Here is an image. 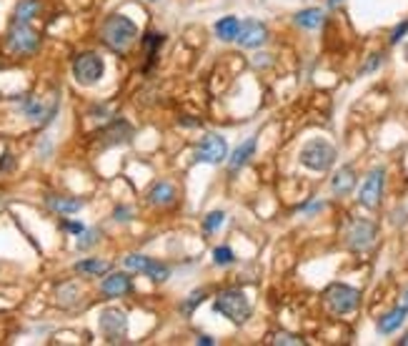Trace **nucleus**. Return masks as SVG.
<instances>
[{"label": "nucleus", "instance_id": "1", "mask_svg": "<svg viewBox=\"0 0 408 346\" xmlns=\"http://www.w3.org/2000/svg\"><path fill=\"white\" fill-rule=\"evenodd\" d=\"M136 38H138V25H136L131 18H125V15L120 13H113L103 21L101 40L103 45L110 48L113 53L131 51V45L136 43Z\"/></svg>", "mask_w": 408, "mask_h": 346}, {"label": "nucleus", "instance_id": "2", "mask_svg": "<svg viewBox=\"0 0 408 346\" xmlns=\"http://www.w3.org/2000/svg\"><path fill=\"white\" fill-rule=\"evenodd\" d=\"M213 311L220 314V317H226L231 324L235 326H243L251 319V301H248V296L243 294L241 288H226V291H220L216 296V301H213Z\"/></svg>", "mask_w": 408, "mask_h": 346}, {"label": "nucleus", "instance_id": "3", "mask_svg": "<svg viewBox=\"0 0 408 346\" xmlns=\"http://www.w3.org/2000/svg\"><path fill=\"white\" fill-rule=\"evenodd\" d=\"M335 156H338V151H335L333 143H328V140L323 138H314L301 148L298 161L301 166H306L308 171L323 173V171H328L335 163Z\"/></svg>", "mask_w": 408, "mask_h": 346}, {"label": "nucleus", "instance_id": "4", "mask_svg": "<svg viewBox=\"0 0 408 346\" xmlns=\"http://www.w3.org/2000/svg\"><path fill=\"white\" fill-rule=\"evenodd\" d=\"M323 301L333 314L338 317H346V314H353V311L361 306V291L348 284H328L326 291H323Z\"/></svg>", "mask_w": 408, "mask_h": 346}, {"label": "nucleus", "instance_id": "5", "mask_svg": "<svg viewBox=\"0 0 408 346\" xmlns=\"http://www.w3.org/2000/svg\"><path fill=\"white\" fill-rule=\"evenodd\" d=\"M40 45V36L28 23H13L5 36V51L13 55H33Z\"/></svg>", "mask_w": 408, "mask_h": 346}, {"label": "nucleus", "instance_id": "6", "mask_svg": "<svg viewBox=\"0 0 408 346\" xmlns=\"http://www.w3.org/2000/svg\"><path fill=\"white\" fill-rule=\"evenodd\" d=\"M376 236H379V226L368 219H350L348 226H346V246L350 251H368L376 243Z\"/></svg>", "mask_w": 408, "mask_h": 346}, {"label": "nucleus", "instance_id": "7", "mask_svg": "<svg viewBox=\"0 0 408 346\" xmlns=\"http://www.w3.org/2000/svg\"><path fill=\"white\" fill-rule=\"evenodd\" d=\"M105 73V63L98 53L93 51H86V53H78L73 60V78L81 86H93L98 83Z\"/></svg>", "mask_w": 408, "mask_h": 346}, {"label": "nucleus", "instance_id": "8", "mask_svg": "<svg viewBox=\"0 0 408 346\" xmlns=\"http://www.w3.org/2000/svg\"><path fill=\"white\" fill-rule=\"evenodd\" d=\"M383 186H386V169L383 166H376V169L366 176L361 191H358V203L364 208H379L381 199H383Z\"/></svg>", "mask_w": 408, "mask_h": 346}, {"label": "nucleus", "instance_id": "9", "mask_svg": "<svg viewBox=\"0 0 408 346\" xmlns=\"http://www.w3.org/2000/svg\"><path fill=\"white\" fill-rule=\"evenodd\" d=\"M58 111V98L55 96H28L23 101V116L30 123L45 125Z\"/></svg>", "mask_w": 408, "mask_h": 346}, {"label": "nucleus", "instance_id": "10", "mask_svg": "<svg viewBox=\"0 0 408 346\" xmlns=\"http://www.w3.org/2000/svg\"><path fill=\"white\" fill-rule=\"evenodd\" d=\"M228 158V143L223 136L218 133H211V136H205L201 138L196 148V161L201 163H208V166H218Z\"/></svg>", "mask_w": 408, "mask_h": 346}, {"label": "nucleus", "instance_id": "11", "mask_svg": "<svg viewBox=\"0 0 408 346\" xmlns=\"http://www.w3.org/2000/svg\"><path fill=\"white\" fill-rule=\"evenodd\" d=\"M101 332L113 344H120L128 334V319L120 309H105L101 314Z\"/></svg>", "mask_w": 408, "mask_h": 346}, {"label": "nucleus", "instance_id": "12", "mask_svg": "<svg viewBox=\"0 0 408 346\" xmlns=\"http://www.w3.org/2000/svg\"><path fill=\"white\" fill-rule=\"evenodd\" d=\"M235 40H238L241 48H261L268 40V28L261 21H246L241 23V30H238Z\"/></svg>", "mask_w": 408, "mask_h": 346}, {"label": "nucleus", "instance_id": "13", "mask_svg": "<svg viewBox=\"0 0 408 346\" xmlns=\"http://www.w3.org/2000/svg\"><path fill=\"white\" fill-rule=\"evenodd\" d=\"M101 291L105 296H110V299H116V296H125L133 291V279L128 276V273H108L105 279L101 281Z\"/></svg>", "mask_w": 408, "mask_h": 346}, {"label": "nucleus", "instance_id": "14", "mask_svg": "<svg viewBox=\"0 0 408 346\" xmlns=\"http://www.w3.org/2000/svg\"><path fill=\"white\" fill-rule=\"evenodd\" d=\"M131 136H133V128L125 123L123 118L110 121V123L101 131V138H105L103 140V146H120V143H125V140H131Z\"/></svg>", "mask_w": 408, "mask_h": 346}, {"label": "nucleus", "instance_id": "15", "mask_svg": "<svg viewBox=\"0 0 408 346\" xmlns=\"http://www.w3.org/2000/svg\"><path fill=\"white\" fill-rule=\"evenodd\" d=\"M356 184V169L353 166H341L331 178V191H333V196H348V193H353Z\"/></svg>", "mask_w": 408, "mask_h": 346}, {"label": "nucleus", "instance_id": "16", "mask_svg": "<svg viewBox=\"0 0 408 346\" xmlns=\"http://www.w3.org/2000/svg\"><path fill=\"white\" fill-rule=\"evenodd\" d=\"M408 317V304H403V306H396V309H391L388 314H383V317L376 321V329H379V334H383V336H388V334L398 332L403 326V321H406Z\"/></svg>", "mask_w": 408, "mask_h": 346}, {"label": "nucleus", "instance_id": "17", "mask_svg": "<svg viewBox=\"0 0 408 346\" xmlns=\"http://www.w3.org/2000/svg\"><path fill=\"white\" fill-rule=\"evenodd\" d=\"M175 186L168 184V181H158L155 186H151V191H148V201L153 203V206H170L175 201Z\"/></svg>", "mask_w": 408, "mask_h": 346}, {"label": "nucleus", "instance_id": "18", "mask_svg": "<svg viewBox=\"0 0 408 346\" xmlns=\"http://www.w3.org/2000/svg\"><path fill=\"white\" fill-rule=\"evenodd\" d=\"M255 146H258V140H255V136H253V138H248L246 143H241V146L235 148L233 156H231V161H228V166H231V173H233V171H238V169H243V166H246V163L253 158Z\"/></svg>", "mask_w": 408, "mask_h": 346}, {"label": "nucleus", "instance_id": "19", "mask_svg": "<svg viewBox=\"0 0 408 346\" xmlns=\"http://www.w3.org/2000/svg\"><path fill=\"white\" fill-rule=\"evenodd\" d=\"M293 23H296L298 28L318 30L323 25V10L321 8H306V10H298V13L293 15Z\"/></svg>", "mask_w": 408, "mask_h": 346}, {"label": "nucleus", "instance_id": "20", "mask_svg": "<svg viewBox=\"0 0 408 346\" xmlns=\"http://www.w3.org/2000/svg\"><path fill=\"white\" fill-rule=\"evenodd\" d=\"M45 206L51 208V211H55V214H78L83 208V201L78 199H68V196H48L45 199Z\"/></svg>", "mask_w": 408, "mask_h": 346}, {"label": "nucleus", "instance_id": "21", "mask_svg": "<svg viewBox=\"0 0 408 346\" xmlns=\"http://www.w3.org/2000/svg\"><path fill=\"white\" fill-rule=\"evenodd\" d=\"M238 30H241V21L233 18V15H226V18L216 21V36H218L223 43L235 40V38H238Z\"/></svg>", "mask_w": 408, "mask_h": 346}, {"label": "nucleus", "instance_id": "22", "mask_svg": "<svg viewBox=\"0 0 408 346\" xmlns=\"http://www.w3.org/2000/svg\"><path fill=\"white\" fill-rule=\"evenodd\" d=\"M75 271L78 273H88V276H103V273L110 271L108 261H101V258H83L75 264Z\"/></svg>", "mask_w": 408, "mask_h": 346}, {"label": "nucleus", "instance_id": "23", "mask_svg": "<svg viewBox=\"0 0 408 346\" xmlns=\"http://www.w3.org/2000/svg\"><path fill=\"white\" fill-rule=\"evenodd\" d=\"M38 10H40V0H21L15 5L13 23H30L38 15Z\"/></svg>", "mask_w": 408, "mask_h": 346}, {"label": "nucleus", "instance_id": "24", "mask_svg": "<svg viewBox=\"0 0 408 346\" xmlns=\"http://www.w3.org/2000/svg\"><path fill=\"white\" fill-rule=\"evenodd\" d=\"M143 273H146L148 279H153V281H166L168 276H170V269H168L166 264H161V261H155V258H148V264H146V269H143Z\"/></svg>", "mask_w": 408, "mask_h": 346}, {"label": "nucleus", "instance_id": "25", "mask_svg": "<svg viewBox=\"0 0 408 346\" xmlns=\"http://www.w3.org/2000/svg\"><path fill=\"white\" fill-rule=\"evenodd\" d=\"M55 296H58V301L63 304V306H73V304L78 301L81 291H78V286H75V284H63V286H58Z\"/></svg>", "mask_w": 408, "mask_h": 346}, {"label": "nucleus", "instance_id": "26", "mask_svg": "<svg viewBox=\"0 0 408 346\" xmlns=\"http://www.w3.org/2000/svg\"><path fill=\"white\" fill-rule=\"evenodd\" d=\"M223 221H226V214H223V211H211V214H205L203 219V231L205 234H216V231L223 226Z\"/></svg>", "mask_w": 408, "mask_h": 346}, {"label": "nucleus", "instance_id": "27", "mask_svg": "<svg viewBox=\"0 0 408 346\" xmlns=\"http://www.w3.org/2000/svg\"><path fill=\"white\" fill-rule=\"evenodd\" d=\"M203 299H205V291H193V294H190L188 299L183 301V306H181L183 317H190V314H193V311L201 306V301H203Z\"/></svg>", "mask_w": 408, "mask_h": 346}, {"label": "nucleus", "instance_id": "28", "mask_svg": "<svg viewBox=\"0 0 408 346\" xmlns=\"http://www.w3.org/2000/svg\"><path fill=\"white\" fill-rule=\"evenodd\" d=\"M213 261L218 266H231L235 261V254L228 246H218V249H213Z\"/></svg>", "mask_w": 408, "mask_h": 346}, {"label": "nucleus", "instance_id": "29", "mask_svg": "<svg viewBox=\"0 0 408 346\" xmlns=\"http://www.w3.org/2000/svg\"><path fill=\"white\" fill-rule=\"evenodd\" d=\"M270 344H283V346H291V344H296V346H303V344H306V341L301 339V336H296V334L278 332V334H273V336H270Z\"/></svg>", "mask_w": 408, "mask_h": 346}, {"label": "nucleus", "instance_id": "30", "mask_svg": "<svg viewBox=\"0 0 408 346\" xmlns=\"http://www.w3.org/2000/svg\"><path fill=\"white\" fill-rule=\"evenodd\" d=\"M123 264L128 271L143 273V269H146V264H148V256H143V254H131V256H125Z\"/></svg>", "mask_w": 408, "mask_h": 346}, {"label": "nucleus", "instance_id": "31", "mask_svg": "<svg viewBox=\"0 0 408 346\" xmlns=\"http://www.w3.org/2000/svg\"><path fill=\"white\" fill-rule=\"evenodd\" d=\"M98 236H101V231H98V229L83 231V234H81V241H78V249H81V251L90 249V246H93V243L98 241Z\"/></svg>", "mask_w": 408, "mask_h": 346}, {"label": "nucleus", "instance_id": "32", "mask_svg": "<svg viewBox=\"0 0 408 346\" xmlns=\"http://www.w3.org/2000/svg\"><path fill=\"white\" fill-rule=\"evenodd\" d=\"M406 33H408V21L398 23V25H396V28H394V33H391V38H388V40H391V45L401 43L403 38H406Z\"/></svg>", "mask_w": 408, "mask_h": 346}, {"label": "nucleus", "instance_id": "33", "mask_svg": "<svg viewBox=\"0 0 408 346\" xmlns=\"http://www.w3.org/2000/svg\"><path fill=\"white\" fill-rule=\"evenodd\" d=\"M381 60H383V55H381V53H373L371 58H368V63H366V66L361 68V75L371 73V71H376V68L381 66Z\"/></svg>", "mask_w": 408, "mask_h": 346}, {"label": "nucleus", "instance_id": "34", "mask_svg": "<svg viewBox=\"0 0 408 346\" xmlns=\"http://www.w3.org/2000/svg\"><path fill=\"white\" fill-rule=\"evenodd\" d=\"M0 158H3V161H0V173H5V171L15 169V161H13V156H10V153H3Z\"/></svg>", "mask_w": 408, "mask_h": 346}, {"label": "nucleus", "instance_id": "35", "mask_svg": "<svg viewBox=\"0 0 408 346\" xmlns=\"http://www.w3.org/2000/svg\"><path fill=\"white\" fill-rule=\"evenodd\" d=\"M63 229L71 231V234H83V231H86V226H83V223H78V221H63Z\"/></svg>", "mask_w": 408, "mask_h": 346}, {"label": "nucleus", "instance_id": "36", "mask_svg": "<svg viewBox=\"0 0 408 346\" xmlns=\"http://www.w3.org/2000/svg\"><path fill=\"white\" fill-rule=\"evenodd\" d=\"M131 214H133L131 208H123V206L116 208V219H118V221H128V219H131Z\"/></svg>", "mask_w": 408, "mask_h": 346}, {"label": "nucleus", "instance_id": "37", "mask_svg": "<svg viewBox=\"0 0 408 346\" xmlns=\"http://www.w3.org/2000/svg\"><path fill=\"white\" fill-rule=\"evenodd\" d=\"M198 344H201V346H213V344H216V339H213V336H198Z\"/></svg>", "mask_w": 408, "mask_h": 346}, {"label": "nucleus", "instance_id": "38", "mask_svg": "<svg viewBox=\"0 0 408 346\" xmlns=\"http://www.w3.org/2000/svg\"><path fill=\"white\" fill-rule=\"evenodd\" d=\"M398 346H408V334H403V339H398Z\"/></svg>", "mask_w": 408, "mask_h": 346}, {"label": "nucleus", "instance_id": "39", "mask_svg": "<svg viewBox=\"0 0 408 346\" xmlns=\"http://www.w3.org/2000/svg\"><path fill=\"white\" fill-rule=\"evenodd\" d=\"M341 3H343V0H328V5H331V8H335V5H341Z\"/></svg>", "mask_w": 408, "mask_h": 346}, {"label": "nucleus", "instance_id": "40", "mask_svg": "<svg viewBox=\"0 0 408 346\" xmlns=\"http://www.w3.org/2000/svg\"><path fill=\"white\" fill-rule=\"evenodd\" d=\"M403 55H406V60H408V43H406V48H403Z\"/></svg>", "mask_w": 408, "mask_h": 346}, {"label": "nucleus", "instance_id": "41", "mask_svg": "<svg viewBox=\"0 0 408 346\" xmlns=\"http://www.w3.org/2000/svg\"><path fill=\"white\" fill-rule=\"evenodd\" d=\"M406 304H408V291H406Z\"/></svg>", "mask_w": 408, "mask_h": 346}]
</instances>
